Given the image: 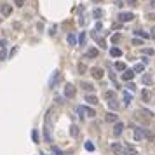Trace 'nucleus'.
I'll list each match as a JSON object with an SVG mask.
<instances>
[{
	"label": "nucleus",
	"instance_id": "obj_13",
	"mask_svg": "<svg viewBox=\"0 0 155 155\" xmlns=\"http://www.w3.org/2000/svg\"><path fill=\"white\" fill-rule=\"evenodd\" d=\"M85 56H87V58H98V56H99V51H98L96 47H91L89 51L85 52Z\"/></svg>",
	"mask_w": 155,
	"mask_h": 155
},
{
	"label": "nucleus",
	"instance_id": "obj_2",
	"mask_svg": "<svg viewBox=\"0 0 155 155\" xmlns=\"http://www.w3.org/2000/svg\"><path fill=\"white\" fill-rule=\"evenodd\" d=\"M63 94H65V98L72 99V98H75V94H77V87L73 84H66L65 89H63Z\"/></svg>",
	"mask_w": 155,
	"mask_h": 155
},
{
	"label": "nucleus",
	"instance_id": "obj_31",
	"mask_svg": "<svg viewBox=\"0 0 155 155\" xmlns=\"http://www.w3.org/2000/svg\"><path fill=\"white\" fill-rule=\"evenodd\" d=\"M108 106H110L112 110H117V108H119V103H117V99H113V101H108Z\"/></svg>",
	"mask_w": 155,
	"mask_h": 155
},
{
	"label": "nucleus",
	"instance_id": "obj_16",
	"mask_svg": "<svg viewBox=\"0 0 155 155\" xmlns=\"http://www.w3.org/2000/svg\"><path fill=\"white\" fill-rule=\"evenodd\" d=\"M106 122H115V124H117V122H119V117H117L113 112H110V113H106Z\"/></svg>",
	"mask_w": 155,
	"mask_h": 155
},
{
	"label": "nucleus",
	"instance_id": "obj_38",
	"mask_svg": "<svg viewBox=\"0 0 155 155\" xmlns=\"http://www.w3.org/2000/svg\"><path fill=\"white\" fill-rule=\"evenodd\" d=\"M56 30H58V28H56V26H52L51 30H49V35H51V37H54V35H56Z\"/></svg>",
	"mask_w": 155,
	"mask_h": 155
},
{
	"label": "nucleus",
	"instance_id": "obj_20",
	"mask_svg": "<svg viewBox=\"0 0 155 155\" xmlns=\"http://www.w3.org/2000/svg\"><path fill=\"white\" fill-rule=\"evenodd\" d=\"M80 87H82L84 91H94V85L89 82H80Z\"/></svg>",
	"mask_w": 155,
	"mask_h": 155
},
{
	"label": "nucleus",
	"instance_id": "obj_33",
	"mask_svg": "<svg viewBox=\"0 0 155 155\" xmlns=\"http://www.w3.org/2000/svg\"><path fill=\"white\" fill-rule=\"evenodd\" d=\"M52 155H63V152L58 148V146H52Z\"/></svg>",
	"mask_w": 155,
	"mask_h": 155
},
{
	"label": "nucleus",
	"instance_id": "obj_44",
	"mask_svg": "<svg viewBox=\"0 0 155 155\" xmlns=\"http://www.w3.org/2000/svg\"><path fill=\"white\" fill-rule=\"evenodd\" d=\"M94 4H101V2H103V0H93Z\"/></svg>",
	"mask_w": 155,
	"mask_h": 155
},
{
	"label": "nucleus",
	"instance_id": "obj_4",
	"mask_svg": "<svg viewBox=\"0 0 155 155\" xmlns=\"http://www.w3.org/2000/svg\"><path fill=\"white\" fill-rule=\"evenodd\" d=\"M77 112H79V113H85L87 117H96L94 108H89V106H79V108H77Z\"/></svg>",
	"mask_w": 155,
	"mask_h": 155
},
{
	"label": "nucleus",
	"instance_id": "obj_3",
	"mask_svg": "<svg viewBox=\"0 0 155 155\" xmlns=\"http://www.w3.org/2000/svg\"><path fill=\"white\" fill-rule=\"evenodd\" d=\"M91 75H93L96 80H101V79H103V75H105V72H103V68L94 66V68H91Z\"/></svg>",
	"mask_w": 155,
	"mask_h": 155
},
{
	"label": "nucleus",
	"instance_id": "obj_42",
	"mask_svg": "<svg viewBox=\"0 0 155 155\" xmlns=\"http://www.w3.org/2000/svg\"><path fill=\"white\" fill-rule=\"evenodd\" d=\"M146 18H148V19H152V21H154V19H155V12H150V14H148Z\"/></svg>",
	"mask_w": 155,
	"mask_h": 155
},
{
	"label": "nucleus",
	"instance_id": "obj_25",
	"mask_svg": "<svg viewBox=\"0 0 155 155\" xmlns=\"http://www.w3.org/2000/svg\"><path fill=\"white\" fill-rule=\"evenodd\" d=\"M70 134H72L73 138H77V136H79V127H77L75 124H73L72 127H70Z\"/></svg>",
	"mask_w": 155,
	"mask_h": 155
},
{
	"label": "nucleus",
	"instance_id": "obj_43",
	"mask_svg": "<svg viewBox=\"0 0 155 155\" xmlns=\"http://www.w3.org/2000/svg\"><path fill=\"white\" fill-rule=\"evenodd\" d=\"M152 37H154V39H155V26H154V28H152Z\"/></svg>",
	"mask_w": 155,
	"mask_h": 155
},
{
	"label": "nucleus",
	"instance_id": "obj_34",
	"mask_svg": "<svg viewBox=\"0 0 155 155\" xmlns=\"http://www.w3.org/2000/svg\"><path fill=\"white\" fill-rule=\"evenodd\" d=\"M79 44H80V45L85 44V33H80V37H79Z\"/></svg>",
	"mask_w": 155,
	"mask_h": 155
},
{
	"label": "nucleus",
	"instance_id": "obj_9",
	"mask_svg": "<svg viewBox=\"0 0 155 155\" xmlns=\"http://www.w3.org/2000/svg\"><path fill=\"white\" fill-rule=\"evenodd\" d=\"M122 131H124V124H122V122H117L115 127H113V136H120Z\"/></svg>",
	"mask_w": 155,
	"mask_h": 155
},
{
	"label": "nucleus",
	"instance_id": "obj_41",
	"mask_svg": "<svg viewBox=\"0 0 155 155\" xmlns=\"http://www.w3.org/2000/svg\"><path fill=\"white\" fill-rule=\"evenodd\" d=\"M127 4H129V5H133V7H136V5H138V0H129Z\"/></svg>",
	"mask_w": 155,
	"mask_h": 155
},
{
	"label": "nucleus",
	"instance_id": "obj_40",
	"mask_svg": "<svg viewBox=\"0 0 155 155\" xmlns=\"http://www.w3.org/2000/svg\"><path fill=\"white\" fill-rule=\"evenodd\" d=\"M79 72H85V65L84 63H79Z\"/></svg>",
	"mask_w": 155,
	"mask_h": 155
},
{
	"label": "nucleus",
	"instance_id": "obj_18",
	"mask_svg": "<svg viewBox=\"0 0 155 155\" xmlns=\"http://www.w3.org/2000/svg\"><path fill=\"white\" fill-rule=\"evenodd\" d=\"M141 82L145 84V85H150V84L154 82V79H152V75H148V73H145V75H143V79H141Z\"/></svg>",
	"mask_w": 155,
	"mask_h": 155
},
{
	"label": "nucleus",
	"instance_id": "obj_6",
	"mask_svg": "<svg viewBox=\"0 0 155 155\" xmlns=\"http://www.w3.org/2000/svg\"><path fill=\"white\" fill-rule=\"evenodd\" d=\"M0 12H2V16H10L12 14L10 4H0Z\"/></svg>",
	"mask_w": 155,
	"mask_h": 155
},
{
	"label": "nucleus",
	"instance_id": "obj_1",
	"mask_svg": "<svg viewBox=\"0 0 155 155\" xmlns=\"http://www.w3.org/2000/svg\"><path fill=\"white\" fill-rule=\"evenodd\" d=\"M49 125H51V110L45 113V120H44V139H45V143H52L51 129H49Z\"/></svg>",
	"mask_w": 155,
	"mask_h": 155
},
{
	"label": "nucleus",
	"instance_id": "obj_19",
	"mask_svg": "<svg viewBox=\"0 0 155 155\" xmlns=\"http://www.w3.org/2000/svg\"><path fill=\"white\" fill-rule=\"evenodd\" d=\"M105 99H106V101H113L115 99V91H106V93H105Z\"/></svg>",
	"mask_w": 155,
	"mask_h": 155
},
{
	"label": "nucleus",
	"instance_id": "obj_30",
	"mask_svg": "<svg viewBox=\"0 0 155 155\" xmlns=\"http://www.w3.org/2000/svg\"><path fill=\"white\" fill-rule=\"evenodd\" d=\"M85 150H87V152H94V145H93V141H85Z\"/></svg>",
	"mask_w": 155,
	"mask_h": 155
},
{
	"label": "nucleus",
	"instance_id": "obj_32",
	"mask_svg": "<svg viewBox=\"0 0 155 155\" xmlns=\"http://www.w3.org/2000/svg\"><path fill=\"white\" fill-rule=\"evenodd\" d=\"M96 42H98V44H99V47H106V42H105V39H99V37H96Z\"/></svg>",
	"mask_w": 155,
	"mask_h": 155
},
{
	"label": "nucleus",
	"instance_id": "obj_36",
	"mask_svg": "<svg viewBox=\"0 0 155 155\" xmlns=\"http://www.w3.org/2000/svg\"><path fill=\"white\" fill-rule=\"evenodd\" d=\"M141 44H143L141 39H133V45H141Z\"/></svg>",
	"mask_w": 155,
	"mask_h": 155
},
{
	"label": "nucleus",
	"instance_id": "obj_11",
	"mask_svg": "<svg viewBox=\"0 0 155 155\" xmlns=\"http://www.w3.org/2000/svg\"><path fill=\"white\" fill-rule=\"evenodd\" d=\"M145 138V129H136L134 131V139L136 141H141Z\"/></svg>",
	"mask_w": 155,
	"mask_h": 155
},
{
	"label": "nucleus",
	"instance_id": "obj_37",
	"mask_svg": "<svg viewBox=\"0 0 155 155\" xmlns=\"http://www.w3.org/2000/svg\"><path fill=\"white\" fill-rule=\"evenodd\" d=\"M5 56H7V51L2 49V51H0V59H5Z\"/></svg>",
	"mask_w": 155,
	"mask_h": 155
},
{
	"label": "nucleus",
	"instance_id": "obj_7",
	"mask_svg": "<svg viewBox=\"0 0 155 155\" xmlns=\"http://www.w3.org/2000/svg\"><path fill=\"white\" fill-rule=\"evenodd\" d=\"M134 79V70H125L124 73H122V80H133Z\"/></svg>",
	"mask_w": 155,
	"mask_h": 155
},
{
	"label": "nucleus",
	"instance_id": "obj_45",
	"mask_svg": "<svg viewBox=\"0 0 155 155\" xmlns=\"http://www.w3.org/2000/svg\"><path fill=\"white\" fill-rule=\"evenodd\" d=\"M150 4H152V5H155V0H150Z\"/></svg>",
	"mask_w": 155,
	"mask_h": 155
},
{
	"label": "nucleus",
	"instance_id": "obj_21",
	"mask_svg": "<svg viewBox=\"0 0 155 155\" xmlns=\"http://www.w3.org/2000/svg\"><path fill=\"white\" fill-rule=\"evenodd\" d=\"M131 101H133V96L125 91V93H124V105H125V106H129V105H131Z\"/></svg>",
	"mask_w": 155,
	"mask_h": 155
},
{
	"label": "nucleus",
	"instance_id": "obj_5",
	"mask_svg": "<svg viewBox=\"0 0 155 155\" xmlns=\"http://www.w3.org/2000/svg\"><path fill=\"white\" fill-rule=\"evenodd\" d=\"M134 19V14L133 12H120L119 14V21L120 23H127V21H133Z\"/></svg>",
	"mask_w": 155,
	"mask_h": 155
},
{
	"label": "nucleus",
	"instance_id": "obj_29",
	"mask_svg": "<svg viewBox=\"0 0 155 155\" xmlns=\"http://www.w3.org/2000/svg\"><path fill=\"white\" fill-rule=\"evenodd\" d=\"M134 33L138 37H141V39H148V37H150L148 33H145V31H141V30H134Z\"/></svg>",
	"mask_w": 155,
	"mask_h": 155
},
{
	"label": "nucleus",
	"instance_id": "obj_8",
	"mask_svg": "<svg viewBox=\"0 0 155 155\" xmlns=\"http://www.w3.org/2000/svg\"><path fill=\"white\" fill-rule=\"evenodd\" d=\"M124 155H136V148L131 143H127V145L124 146Z\"/></svg>",
	"mask_w": 155,
	"mask_h": 155
},
{
	"label": "nucleus",
	"instance_id": "obj_23",
	"mask_svg": "<svg viewBox=\"0 0 155 155\" xmlns=\"http://www.w3.org/2000/svg\"><path fill=\"white\" fill-rule=\"evenodd\" d=\"M93 16L96 18V19H101V18H103V10H101V9H94L93 10Z\"/></svg>",
	"mask_w": 155,
	"mask_h": 155
},
{
	"label": "nucleus",
	"instance_id": "obj_39",
	"mask_svg": "<svg viewBox=\"0 0 155 155\" xmlns=\"http://www.w3.org/2000/svg\"><path fill=\"white\" fill-rule=\"evenodd\" d=\"M143 52H145L146 56H152V54H154V49H143Z\"/></svg>",
	"mask_w": 155,
	"mask_h": 155
},
{
	"label": "nucleus",
	"instance_id": "obj_12",
	"mask_svg": "<svg viewBox=\"0 0 155 155\" xmlns=\"http://www.w3.org/2000/svg\"><path fill=\"white\" fill-rule=\"evenodd\" d=\"M112 152H115V154H124V146L120 145V143H112Z\"/></svg>",
	"mask_w": 155,
	"mask_h": 155
},
{
	"label": "nucleus",
	"instance_id": "obj_24",
	"mask_svg": "<svg viewBox=\"0 0 155 155\" xmlns=\"http://www.w3.org/2000/svg\"><path fill=\"white\" fill-rule=\"evenodd\" d=\"M31 139H33V143H39V139H40V138H39V131H37V129H33V131H31Z\"/></svg>",
	"mask_w": 155,
	"mask_h": 155
},
{
	"label": "nucleus",
	"instance_id": "obj_35",
	"mask_svg": "<svg viewBox=\"0 0 155 155\" xmlns=\"http://www.w3.org/2000/svg\"><path fill=\"white\" fill-rule=\"evenodd\" d=\"M14 4H16L18 7H23V5L26 4V0H14Z\"/></svg>",
	"mask_w": 155,
	"mask_h": 155
},
{
	"label": "nucleus",
	"instance_id": "obj_15",
	"mask_svg": "<svg viewBox=\"0 0 155 155\" xmlns=\"http://www.w3.org/2000/svg\"><path fill=\"white\" fill-rule=\"evenodd\" d=\"M110 56H112V58H120V56H122V51H120L119 47H112V49H110Z\"/></svg>",
	"mask_w": 155,
	"mask_h": 155
},
{
	"label": "nucleus",
	"instance_id": "obj_27",
	"mask_svg": "<svg viewBox=\"0 0 155 155\" xmlns=\"http://www.w3.org/2000/svg\"><path fill=\"white\" fill-rule=\"evenodd\" d=\"M143 70H145V65H143V63H138L134 66V73H141Z\"/></svg>",
	"mask_w": 155,
	"mask_h": 155
},
{
	"label": "nucleus",
	"instance_id": "obj_26",
	"mask_svg": "<svg viewBox=\"0 0 155 155\" xmlns=\"http://www.w3.org/2000/svg\"><path fill=\"white\" fill-rule=\"evenodd\" d=\"M66 40H68L70 45H75V44H77V39H75V35H73V33H70V35L66 37Z\"/></svg>",
	"mask_w": 155,
	"mask_h": 155
},
{
	"label": "nucleus",
	"instance_id": "obj_28",
	"mask_svg": "<svg viewBox=\"0 0 155 155\" xmlns=\"http://www.w3.org/2000/svg\"><path fill=\"white\" fill-rule=\"evenodd\" d=\"M120 40H122V35H120V33H115V35H112V42H113V44H119Z\"/></svg>",
	"mask_w": 155,
	"mask_h": 155
},
{
	"label": "nucleus",
	"instance_id": "obj_10",
	"mask_svg": "<svg viewBox=\"0 0 155 155\" xmlns=\"http://www.w3.org/2000/svg\"><path fill=\"white\" fill-rule=\"evenodd\" d=\"M59 79H61V73H59V72H54V75L51 77V82H49V84H51V87H54L56 84L59 82Z\"/></svg>",
	"mask_w": 155,
	"mask_h": 155
},
{
	"label": "nucleus",
	"instance_id": "obj_17",
	"mask_svg": "<svg viewBox=\"0 0 155 155\" xmlns=\"http://www.w3.org/2000/svg\"><path fill=\"white\" fill-rule=\"evenodd\" d=\"M85 101H87L89 105H96L98 103V98H96L94 94H87V96H85Z\"/></svg>",
	"mask_w": 155,
	"mask_h": 155
},
{
	"label": "nucleus",
	"instance_id": "obj_14",
	"mask_svg": "<svg viewBox=\"0 0 155 155\" xmlns=\"http://www.w3.org/2000/svg\"><path fill=\"white\" fill-rule=\"evenodd\" d=\"M141 99L145 101V103H150V99H152V94L148 89H143V93H141Z\"/></svg>",
	"mask_w": 155,
	"mask_h": 155
},
{
	"label": "nucleus",
	"instance_id": "obj_22",
	"mask_svg": "<svg viewBox=\"0 0 155 155\" xmlns=\"http://www.w3.org/2000/svg\"><path fill=\"white\" fill-rule=\"evenodd\" d=\"M115 68H117V70H119V72H122V73H124L125 70H127V68H125V63H122V61L115 63Z\"/></svg>",
	"mask_w": 155,
	"mask_h": 155
}]
</instances>
